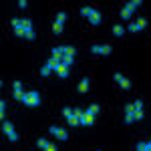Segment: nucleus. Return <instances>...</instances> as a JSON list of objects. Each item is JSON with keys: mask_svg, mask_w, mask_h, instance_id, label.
I'll return each mask as SVG.
<instances>
[{"mask_svg": "<svg viewBox=\"0 0 151 151\" xmlns=\"http://www.w3.org/2000/svg\"><path fill=\"white\" fill-rule=\"evenodd\" d=\"M12 89H14V91H22V85H20V81H14V83H12Z\"/></svg>", "mask_w": 151, "mask_h": 151, "instance_id": "obj_30", "label": "nucleus"}, {"mask_svg": "<svg viewBox=\"0 0 151 151\" xmlns=\"http://www.w3.org/2000/svg\"><path fill=\"white\" fill-rule=\"evenodd\" d=\"M22 103L26 105V107H38V105H40V95H38V91H28V93H24Z\"/></svg>", "mask_w": 151, "mask_h": 151, "instance_id": "obj_1", "label": "nucleus"}, {"mask_svg": "<svg viewBox=\"0 0 151 151\" xmlns=\"http://www.w3.org/2000/svg\"><path fill=\"white\" fill-rule=\"evenodd\" d=\"M36 145H38L40 149H47V147H48V145H50V143H48L47 139H38V143H36Z\"/></svg>", "mask_w": 151, "mask_h": 151, "instance_id": "obj_25", "label": "nucleus"}, {"mask_svg": "<svg viewBox=\"0 0 151 151\" xmlns=\"http://www.w3.org/2000/svg\"><path fill=\"white\" fill-rule=\"evenodd\" d=\"M127 28H129V32H139V30L143 28V26H141L139 22H131V24L127 26Z\"/></svg>", "mask_w": 151, "mask_h": 151, "instance_id": "obj_14", "label": "nucleus"}, {"mask_svg": "<svg viewBox=\"0 0 151 151\" xmlns=\"http://www.w3.org/2000/svg\"><path fill=\"white\" fill-rule=\"evenodd\" d=\"M119 85H121V89H131V83H129V79H125L121 73H115V77H113Z\"/></svg>", "mask_w": 151, "mask_h": 151, "instance_id": "obj_6", "label": "nucleus"}, {"mask_svg": "<svg viewBox=\"0 0 151 151\" xmlns=\"http://www.w3.org/2000/svg\"><path fill=\"white\" fill-rule=\"evenodd\" d=\"M63 115L67 117V119H70V117L75 115V113H73V109H70V107H65V109H63Z\"/></svg>", "mask_w": 151, "mask_h": 151, "instance_id": "obj_24", "label": "nucleus"}, {"mask_svg": "<svg viewBox=\"0 0 151 151\" xmlns=\"http://www.w3.org/2000/svg\"><path fill=\"white\" fill-rule=\"evenodd\" d=\"M137 151H147V143H137Z\"/></svg>", "mask_w": 151, "mask_h": 151, "instance_id": "obj_33", "label": "nucleus"}, {"mask_svg": "<svg viewBox=\"0 0 151 151\" xmlns=\"http://www.w3.org/2000/svg\"><path fill=\"white\" fill-rule=\"evenodd\" d=\"M73 113H75V117H79V119H81V117L85 115V113H83L81 109H73Z\"/></svg>", "mask_w": 151, "mask_h": 151, "instance_id": "obj_34", "label": "nucleus"}, {"mask_svg": "<svg viewBox=\"0 0 151 151\" xmlns=\"http://www.w3.org/2000/svg\"><path fill=\"white\" fill-rule=\"evenodd\" d=\"M143 119V111H135V121H141Z\"/></svg>", "mask_w": 151, "mask_h": 151, "instance_id": "obj_35", "label": "nucleus"}, {"mask_svg": "<svg viewBox=\"0 0 151 151\" xmlns=\"http://www.w3.org/2000/svg\"><path fill=\"white\" fill-rule=\"evenodd\" d=\"M22 28H24V30H32V20L24 18V20H22Z\"/></svg>", "mask_w": 151, "mask_h": 151, "instance_id": "obj_19", "label": "nucleus"}, {"mask_svg": "<svg viewBox=\"0 0 151 151\" xmlns=\"http://www.w3.org/2000/svg\"><path fill=\"white\" fill-rule=\"evenodd\" d=\"M147 151H151V141H149V143H147Z\"/></svg>", "mask_w": 151, "mask_h": 151, "instance_id": "obj_39", "label": "nucleus"}, {"mask_svg": "<svg viewBox=\"0 0 151 151\" xmlns=\"http://www.w3.org/2000/svg\"><path fill=\"white\" fill-rule=\"evenodd\" d=\"M133 121H135V107L133 103H129L125 107V123H133Z\"/></svg>", "mask_w": 151, "mask_h": 151, "instance_id": "obj_4", "label": "nucleus"}, {"mask_svg": "<svg viewBox=\"0 0 151 151\" xmlns=\"http://www.w3.org/2000/svg\"><path fill=\"white\" fill-rule=\"evenodd\" d=\"M45 151H58V149H57V147H55V145H52V143H50V145H48V147H47V149H45Z\"/></svg>", "mask_w": 151, "mask_h": 151, "instance_id": "obj_37", "label": "nucleus"}, {"mask_svg": "<svg viewBox=\"0 0 151 151\" xmlns=\"http://www.w3.org/2000/svg\"><path fill=\"white\" fill-rule=\"evenodd\" d=\"M65 57V47H57V48H52V58H60Z\"/></svg>", "mask_w": 151, "mask_h": 151, "instance_id": "obj_10", "label": "nucleus"}, {"mask_svg": "<svg viewBox=\"0 0 151 151\" xmlns=\"http://www.w3.org/2000/svg\"><path fill=\"white\" fill-rule=\"evenodd\" d=\"M139 6H141V0H131V2H127V6H125V8H129V10L133 12V10H137Z\"/></svg>", "mask_w": 151, "mask_h": 151, "instance_id": "obj_11", "label": "nucleus"}, {"mask_svg": "<svg viewBox=\"0 0 151 151\" xmlns=\"http://www.w3.org/2000/svg\"><path fill=\"white\" fill-rule=\"evenodd\" d=\"M55 70H57V75L60 77V79H67V77H69V67H65L63 63H60V65H58Z\"/></svg>", "mask_w": 151, "mask_h": 151, "instance_id": "obj_9", "label": "nucleus"}, {"mask_svg": "<svg viewBox=\"0 0 151 151\" xmlns=\"http://www.w3.org/2000/svg\"><path fill=\"white\" fill-rule=\"evenodd\" d=\"M133 107H135V111H143V101H135Z\"/></svg>", "mask_w": 151, "mask_h": 151, "instance_id": "obj_29", "label": "nucleus"}, {"mask_svg": "<svg viewBox=\"0 0 151 151\" xmlns=\"http://www.w3.org/2000/svg\"><path fill=\"white\" fill-rule=\"evenodd\" d=\"M24 38H28V40H35V30H26V36Z\"/></svg>", "mask_w": 151, "mask_h": 151, "instance_id": "obj_32", "label": "nucleus"}, {"mask_svg": "<svg viewBox=\"0 0 151 151\" xmlns=\"http://www.w3.org/2000/svg\"><path fill=\"white\" fill-rule=\"evenodd\" d=\"M91 50H93V52H99V55H103V57H109L113 48L109 47V45H103V47H99V45H95V47H91Z\"/></svg>", "mask_w": 151, "mask_h": 151, "instance_id": "obj_5", "label": "nucleus"}, {"mask_svg": "<svg viewBox=\"0 0 151 151\" xmlns=\"http://www.w3.org/2000/svg\"><path fill=\"white\" fill-rule=\"evenodd\" d=\"M137 22H139L141 26H143V28H145V26H147V20H145V18H139V20H137Z\"/></svg>", "mask_w": 151, "mask_h": 151, "instance_id": "obj_36", "label": "nucleus"}, {"mask_svg": "<svg viewBox=\"0 0 151 151\" xmlns=\"http://www.w3.org/2000/svg\"><path fill=\"white\" fill-rule=\"evenodd\" d=\"M73 60H75V57H70V55H65V57L60 58V63H63L65 67H70V65H73Z\"/></svg>", "mask_w": 151, "mask_h": 151, "instance_id": "obj_13", "label": "nucleus"}, {"mask_svg": "<svg viewBox=\"0 0 151 151\" xmlns=\"http://www.w3.org/2000/svg\"><path fill=\"white\" fill-rule=\"evenodd\" d=\"M52 30H55V35H60V32H63V24L55 22V24H52Z\"/></svg>", "mask_w": 151, "mask_h": 151, "instance_id": "obj_23", "label": "nucleus"}, {"mask_svg": "<svg viewBox=\"0 0 151 151\" xmlns=\"http://www.w3.org/2000/svg\"><path fill=\"white\" fill-rule=\"evenodd\" d=\"M65 55H70V57H75V48H73V47H65Z\"/></svg>", "mask_w": 151, "mask_h": 151, "instance_id": "obj_31", "label": "nucleus"}, {"mask_svg": "<svg viewBox=\"0 0 151 151\" xmlns=\"http://www.w3.org/2000/svg\"><path fill=\"white\" fill-rule=\"evenodd\" d=\"M89 91V79H83L79 83V93H87Z\"/></svg>", "mask_w": 151, "mask_h": 151, "instance_id": "obj_12", "label": "nucleus"}, {"mask_svg": "<svg viewBox=\"0 0 151 151\" xmlns=\"http://www.w3.org/2000/svg\"><path fill=\"white\" fill-rule=\"evenodd\" d=\"M87 111H89L91 115H97V113H99V105H91V107H89Z\"/></svg>", "mask_w": 151, "mask_h": 151, "instance_id": "obj_27", "label": "nucleus"}, {"mask_svg": "<svg viewBox=\"0 0 151 151\" xmlns=\"http://www.w3.org/2000/svg\"><path fill=\"white\" fill-rule=\"evenodd\" d=\"M65 20H67V14H65V12H58V14H57V22L63 24Z\"/></svg>", "mask_w": 151, "mask_h": 151, "instance_id": "obj_26", "label": "nucleus"}, {"mask_svg": "<svg viewBox=\"0 0 151 151\" xmlns=\"http://www.w3.org/2000/svg\"><path fill=\"white\" fill-rule=\"evenodd\" d=\"M50 73H52V69H50V67H48V65H45V67H42V69H40V75H42V77H48V75H50Z\"/></svg>", "mask_w": 151, "mask_h": 151, "instance_id": "obj_21", "label": "nucleus"}, {"mask_svg": "<svg viewBox=\"0 0 151 151\" xmlns=\"http://www.w3.org/2000/svg\"><path fill=\"white\" fill-rule=\"evenodd\" d=\"M14 99H16V101H22L24 93H22V91H14Z\"/></svg>", "mask_w": 151, "mask_h": 151, "instance_id": "obj_28", "label": "nucleus"}, {"mask_svg": "<svg viewBox=\"0 0 151 151\" xmlns=\"http://www.w3.org/2000/svg\"><path fill=\"white\" fill-rule=\"evenodd\" d=\"M91 12H93L91 6H83V8H81V14H83V16H87V18H89V14H91Z\"/></svg>", "mask_w": 151, "mask_h": 151, "instance_id": "obj_22", "label": "nucleus"}, {"mask_svg": "<svg viewBox=\"0 0 151 151\" xmlns=\"http://www.w3.org/2000/svg\"><path fill=\"white\" fill-rule=\"evenodd\" d=\"M50 135H55V137L60 139V141H67V137H69V133H67L63 127H57V125H52V127H50Z\"/></svg>", "mask_w": 151, "mask_h": 151, "instance_id": "obj_3", "label": "nucleus"}, {"mask_svg": "<svg viewBox=\"0 0 151 151\" xmlns=\"http://www.w3.org/2000/svg\"><path fill=\"white\" fill-rule=\"evenodd\" d=\"M123 32H125V28H123L121 24H115V26H113V35L115 36H123Z\"/></svg>", "mask_w": 151, "mask_h": 151, "instance_id": "obj_15", "label": "nucleus"}, {"mask_svg": "<svg viewBox=\"0 0 151 151\" xmlns=\"http://www.w3.org/2000/svg\"><path fill=\"white\" fill-rule=\"evenodd\" d=\"M14 35L20 36V38H24V36H26V30H24L22 26H18V28H14Z\"/></svg>", "mask_w": 151, "mask_h": 151, "instance_id": "obj_20", "label": "nucleus"}, {"mask_svg": "<svg viewBox=\"0 0 151 151\" xmlns=\"http://www.w3.org/2000/svg\"><path fill=\"white\" fill-rule=\"evenodd\" d=\"M131 14H133V12L129 10V8H123V10H121V18H123V20H129Z\"/></svg>", "mask_w": 151, "mask_h": 151, "instance_id": "obj_17", "label": "nucleus"}, {"mask_svg": "<svg viewBox=\"0 0 151 151\" xmlns=\"http://www.w3.org/2000/svg\"><path fill=\"white\" fill-rule=\"evenodd\" d=\"M0 117L6 121V101H0Z\"/></svg>", "mask_w": 151, "mask_h": 151, "instance_id": "obj_16", "label": "nucleus"}, {"mask_svg": "<svg viewBox=\"0 0 151 151\" xmlns=\"http://www.w3.org/2000/svg\"><path fill=\"white\" fill-rule=\"evenodd\" d=\"M18 6H20V8H26L28 4H26V0H20V2H18Z\"/></svg>", "mask_w": 151, "mask_h": 151, "instance_id": "obj_38", "label": "nucleus"}, {"mask_svg": "<svg viewBox=\"0 0 151 151\" xmlns=\"http://www.w3.org/2000/svg\"><path fill=\"white\" fill-rule=\"evenodd\" d=\"M89 22L91 24H101V12L93 8V12L89 14Z\"/></svg>", "mask_w": 151, "mask_h": 151, "instance_id": "obj_8", "label": "nucleus"}, {"mask_svg": "<svg viewBox=\"0 0 151 151\" xmlns=\"http://www.w3.org/2000/svg\"><path fill=\"white\" fill-rule=\"evenodd\" d=\"M2 129H4L6 137H8L10 141H16V139H18V133L14 131V127H12V123H10V121H4V125H2Z\"/></svg>", "mask_w": 151, "mask_h": 151, "instance_id": "obj_2", "label": "nucleus"}, {"mask_svg": "<svg viewBox=\"0 0 151 151\" xmlns=\"http://www.w3.org/2000/svg\"><path fill=\"white\" fill-rule=\"evenodd\" d=\"M95 123V115H91L89 111H85V115L81 117V125H85V127H91Z\"/></svg>", "mask_w": 151, "mask_h": 151, "instance_id": "obj_7", "label": "nucleus"}, {"mask_svg": "<svg viewBox=\"0 0 151 151\" xmlns=\"http://www.w3.org/2000/svg\"><path fill=\"white\" fill-rule=\"evenodd\" d=\"M47 65H48V67H50V69H52V70H55V69H57V67H58V65H60V60H58V58H50V60H48Z\"/></svg>", "mask_w": 151, "mask_h": 151, "instance_id": "obj_18", "label": "nucleus"}]
</instances>
